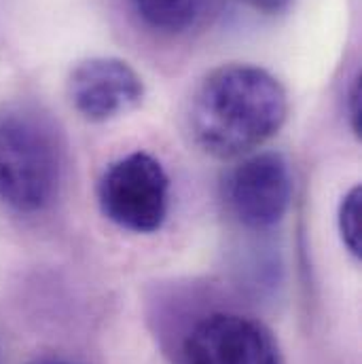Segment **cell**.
Returning <instances> with one entry per match:
<instances>
[{
  "label": "cell",
  "mask_w": 362,
  "mask_h": 364,
  "mask_svg": "<svg viewBox=\"0 0 362 364\" xmlns=\"http://www.w3.org/2000/svg\"><path fill=\"white\" fill-rule=\"evenodd\" d=\"M227 212L248 229L277 225L292 199V174L280 153H255L242 159L223 182Z\"/></svg>",
  "instance_id": "cell-5"
},
{
  "label": "cell",
  "mask_w": 362,
  "mask_h": 364,
  "mask_svg": "<svg viewBox=\"0 0 362 364\" xmlns=\"http://www.w3.org/2000/svg\"><path fill=\"white\" fill-rule=\"evenodd\" d=\"M64 181V142L53 119L32 104L0 112V199L21 214L47 210Z\"/></svg>",
  "instance_id": "cell-2"
},
{
  "label": "cell",
  "mask_w": 362,
  "mask_h": 364,
  "mask_svg": "<svg viewBox=\"0 0 362 364\" xmlns=\"http://www.w3.org/2000/svg\"><path fill=\"white\" fill-rule=\"evenodd\" d=\"M142 77L119 58H90L68 77L75 110L91 123H106L134 112L144 100Z\"/></svg>",
  "instance_id": "cell-6"
},
{
  "label": "cell",
  "mask_w": 362,
  "mask_h": 364,
  "mask_svg": "<svg viewBox=\"0 0 362 364\" xmlns=\"http://www.w3.org/2000/svg\"><path fill=\"white\" fill-rule=\"evenodd\" d=\"M348 117H350V125L352 132L356 136L362 134V85L361 75H356L352 79V85L348 90Z\"/></svg>",
  "instance_id": "cell-9"
},
{
  "label": "cell",
  "mask_w": 362,
  "mask_h": 364,
  "mask_svg": "<svg viewBox=\"0 0 362 364\" xmlns=\"http://www.w3.org/2000/svg\"><path fill=\"white\" fill-rule=\"evenodd\" d=\"M339 233L346 248L361 257L362 252V191L361 186H354L346 193V197L339 203Z\"/></svg>",
  "instance_id": "cell-8"
},
{
  "label": "cell",
  "mask_w": 362,
  "mask_h": 364,
  "mask_svg": "<svg viewBox=\"0 0 362 364\" xmlns=\"http://www.w3.org/2000/svg\"><path fill=\"white\" fill-rule=\"evenodd\" d=\"M240 2L263 13V15H282L292 4V0H240Z\"/></svg>",
  "instance_id": "cell-10"
},
{
  "label": "cell",
  "mask_w": 362,
  "mask_h": 364,
  "mask_svg": "<svg viewBox=\"0 0 362 364\" xmlns=\"http://www.w3.org/2000/svg\"><path fill=\"white\" fill-rule=\"evenodd\" d=\"M206 0H132L142 21L166 34H181L199 17Z\"/></svg>",
  "instance_id": "cell-7"
},
{
  "label": "cell",
  "mask_w": 362,
  "mask_h": 364,
  "mask_svg": "<svg viewBox=\"0 0 362 364\" xmlns=\"http://www.w3.org/2000/svg\"><path fill=\"white\" fill-rule=\"evenodd\" d=\"M181 364H286L273 333L259 320L214 311L184 335Z\"/></svg>",
  "instance_id": "cell-4"
},
{
  "label": "cell",
  "mask_w": 362,
  "mask_h": 364,
  "mask_svg": "<svg viewBox=\"0 0 362 364\" xmlns=\"http://www.w3.org/2000/svg\"><path fill=\"white\" fill-rule=\"evenodd\" d=\"M30 364H79V363H73V360H66V358H38V360H34V363Z\"/></svg>",
  "instance_id": "cell-11"
},
{
  "label": "cell",
  "mask_w": 362,
  "mask_h": 364,
  "mask_svg": "<svg viewBox=\"0 0 362 364\" xmlns=\"http://www.w3.org/2000/svg\"><path fill=\"white\" fill-rule=\"evenodd\" d=\"M288 93L270 70L223 64L195 87L186 125L197 149L216 159L250 155L282 129Z\"/></svg>",
  "instance_id": "cell-1"
},
{
  "label": "cell",
  "mask_w": 362,
  "mask_h": 364,
  "mask_svg": "<svg viewBox=\"0 0 362 364\" xmlns=\"http://www.w3.org/2000/svg\"><path fill=\"white\" fill-rule=\"evenodd\" d=\"M102 214L132 233H155L170 212V178L149 153H132L110 164L97 184Z\"/></svg>",
  "instance_id": "cell-3"
}]
</instances>
